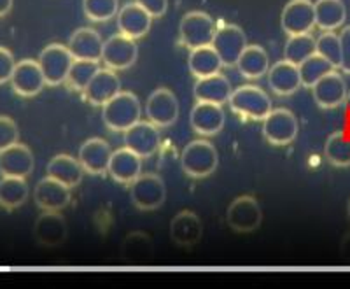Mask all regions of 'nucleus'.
Masks as SVG:
<instances>
[{"mask_svg": "<svg viewBox=\"0 0 350 289\" xmlns=\"http://www.w3.org/2000/svg\"><path fill=\"white\" fill-rule=\"evenodd\" d=\"M142 118V105L135 93L121 90L102 105V121L111 131H126Z\"/></svg>", "mask_w": 350, "mask_h": 289, "instance_id": "f257e3e1", "label": "nucleus"}, {"mask_svg": "<svg viewBox=\"0 0 350 289\" xmlns=\"http://www.w3.org/2000/svg\"><path fill=\"white\" fill-rule=\"evenodd\" d=\"M228 103H230L231 112L251 121H262L273 109L270 95L254 84H243L233 90Z\"/></svg>", "mask_w": 350, "mask_h": 289, "instance_id": "f03ea898", "label": "nucleus"}, {"mask_svg": "<svg viewBox=\"0 0 350 289\" xmlns=\"http://www.w3.org/2000/svg\"><path fill=\"white\" fill-rule=\"evenodd\" d=\"M219 166V155L214 144L205 137L187 144L180 153V168L193 179H203L214 174Z\"/></svg>", "mask_w": 350, "mask_h": 289, "instance_id": "7ed1b4c3", "label": "nucleus"}, {"mask_svg": "<svg viewBox=\"0 0 350 289\" xmlns=\"http://www.w3.org/2000/svg\"><path fill=\"white\" fill-rule=\"evenodd\" d=\"M261 130L265 140L271 146H289L298 137V118L295 116V112L286 108L271 109L267 118L262 119Z\"/></svg>", "mask_w": 350, "mask_h": 289, "instance_id": "20e7f679", "label": "nucleus"}, {"mask_svg": "<svg viewBox=\"0 0 350 289\" xmlns=\"http://www.w3.org/2000/svg\"><path fill=\"white\" fill-rule=\"evenodd\" d=\"M215 21L203 11H189L179 23V40L189 51L202 46H208L214 39Z\"/></svg>", "mask_w": 350, "mask_h": 289, "instance_id": "39448f33", "label": "nucleus"}, {"mask_svg": "<svg viewBox=\"0 0 350 289\" xmlns=\"http://www.w3.org/2000/svg\"><path fill=\"white\" fill-rule=\"evenodd\" d=\"M37 62L40 65L46 84L48 86H60L67 81L68 71L74 64V56L68 51L67 46L60 42H53L40 51Z\"/></svg>", "mask_w": 350, "mask_h": 289, "instance_id": "423d86ee", "label": "nucleus"}, {"mask_svg": "<svg viewBox=\"0 0 350 289\" xmlns=\"http://www.w3.org/2000/svg\"><path fill=\"white\" fill-rule=\"evenodd\" d=\"M262 221V210L252 194H240L228 205L226 223L237 234H251Z\"/></svg>", "mask_w": 350, "mask_h": 289, "instance_id": "0eeeda50", "label": "nucleus"}, {"mask_svg": "<svg viewBox=\"0 0 350 289\" xmlns=\"http://www.w3.org/2000/svg\"><path fill=\"white\" fill-rule=\"evenodd\" d=\"M167 186L156 174H140L130 184V200L139 210H156L165 203Z\"/></svg>", "mask_w": 350, "mask_h": 289, "instance_id": "6e6552de", "label": "nucleus"}, {"mask_svg": "<svg viewBox=\"0 0 350 289\" xmlns=\"http://www.w3.org/2000/svg\"><path fill=\"white\" fill-rule=\"evenodd\" d=\"M211 46L223 62V67L231 68L235 67L242 51L247 48V36L239 25L224 23L215 28Z\"/></svg>", "mask_w": 350, "mask_h": 289, "instance_id": "1a4fd4ad", "label": "nucleus"}, {"mask_svg": "<svg viewBox=\"0 0 350 289\" xmlns=\"http://www.w3.org/2000/svg\"><path fill=\"white\" fill-rule=\"evenodd\" d=\"M144 112L158 128H170L179 119V100L168 88H156L149 95Z\"/></svg>", "mask_w": 350, "mask_h": 289, "instance_id": "9d476101", "label": "nucleus"}, {"mask_svg": "<svg viewBox=\"0 0 350 289\" xmlns=\"http://www.w3.org/2000/svg\"><path fill=\"white\" fill-rule=\"evenodd\" d=\"M139 58V46L133 39L114 34L104 40V51H102V62L111 71H128Z\"/></svg>", "mask_w": 350, "mask_h": 289, "instance_id": "9b49d317", "label": "nucleus"}, {"mask_svg": "<svg viewBox=\"0 0 350 289\" xmlns=\"http://www.w3.org/2000/svg\"><path fill=\"white\" fill-rule=\"evenodd\" d=\"M12 91L21 99H32V97L39 95L42 88L46 86V79L40 71V65L37 60L25 58L16 62V67L11 75Z\"/></svg>", "mask_w": 350, "mask_h": 289, "instance_id": "f8f14e48", "label": "nucleus"}, {"mask_svg": "<svg viewBox=\"0 0 350 289\" xmlns=\"http://www.w3.org/2000/svg\"><path fill=\"white\" fill-rule=\"evenodd\" d=\"M280 27L287 36L310 34L315 28V9L312 0H289L280 14Z\"/></svg>", "mask_w": 350, "mask_h": 289, "instance_id": "ddd939ff", "label": "nucleus"}, {"mask_svg": "<svg viewBox=\"0 0 350 289\" xmlns=\"http://www.w3.org/2000/svg\"><path fill=\"white\" fill-rule=\"evenodd\" d=\"M123 134L124 147L133 151L142 160L151 158L158 153L159 144H161V135H159V128L152 125L149 119H146V121L140 119L139 123L130 127Z\"/></svg>", "mask_w": 350, "mask_h": 289, "instance_id": "4468645a", "label": "nucleus"}, {"mask_svg": "<svg viewBox=\"0 0 350 289\" xmlns=\"http://www.w3.org/2000/svg\"><path fill=\"white\" fill-rule=\"evenodd\" d=\"M189 125L200 137H214L226 125V112L217 103L196 102L189 112Z\"/></svg>", "mask_w": 350, "mask_h": 289, "instance_id": "2eb2a0df", "label": "nucleus"}, {"mask_svg": "<svg viewBox=\"0 0 350 289\" xmlns=\"http://www.w3.org/2000/svg\"><path fill=\"white\" fill-rule=\"evenodd\" d=\"M68 228L64 216L56 210H42L33 225V238L42 247H58L67 238Z\"/></svg>", "mask_w": 350, "mask_h": 289, "instance_id": "dca6fc26", "label": "nucleus"}, {"mask_svg": "<svg viewBox=\"0 0 350 289\" xmlns=\"http://www.w3.org/2000/svg\"><path fill=\"white\" fill-rule=\"evenodd\" d=\"M70 200V188L65 186L64 182L49 177V175L40 179L36 184V190H33V202L40 210L60 212V210L67 209Z\"/></svg>", "mask_w": 350, "mask_h": 289, "instance_id": "f3484780", "label": "nucleus"}, {"mask_svg": "<svg viewBox=\"0 0 350 289\" xmlns=\"http://www.w3.org/2000/svg\"><path fill=\"white\" fill-rule=\"evenodd\" d=\"M111 156V146L104 139H100V137L86 139L81 144L79 151H77V160H79L83 171L90 175L107 174Z\"/></svg>", "mask_w": 350, "mask_h": 289, "instance_id": "a211bd4d", "label": "nucleus"}, {"mask_svg": "<svg viewBox=\"0 0 350 289\" xmlns=\"http://www.w3.org/2000/svg\"><path fill=\"white\" fill-rule=\"evenodd\" d=\"M347 83L338 71H331L323 79L312 88V97L321 109H336L345 103L347 99Z\"/></svg>", "mask_w": 350, "mask_h": 289, "instance_id": "6ab92c4d", "label": "nucleus"}, {"mask_svg": "<svg viewBox=\"0 0 350 289\" xmlns=\"http://www.w3.org/2000/svg\"><path fill=\"white\" fill-rule=\"evenodd\" d=\"M121 91V79L118 72L111 71V68H100L93 79L88 83L84 88L83 97L88 103H92L95 108H102L114 95H118Z\"/></svg>", "mask_w": 350, "mask_h": 289, "instance_id": "aec40b11", "label": "nucleus"}, {"mask_svg": "<svg viewBox=\"0 0 350 289\" xmlns=\"http://www.w3.org/2000/svg\"><path fill=\"white\" fill-rule=\"evenodd\" d=\"M36 158L32 149L25 144H14L0 153V175L2 177H23L32 175Z\"/></svg>", "mask_w": 350, "mask_h": 289, "instance_id": "412c9836", "label": "nucleus"}, {"mask_svg": "<svg viewBox=\"0 0 350 289\" xmlns=\"http://www.w3.org/2000/svg\"><path fill=\"white\" fill-rule=\"evenodd\" d=\"M203 237V223L193 210H180L170 221V238L180 247L196 246Z\"/></svg>", "mask_w": 350, "mask_h": 289, "instance_id": "4be33fe9", "label": "nucleus"}, {"mask_svg": "<svg viewBox=\"0 0 350 289\" xmlns=\"http://www.w3.org/2000/svg\"><path fill=\"white\" fill-rule=\"evenodd\" d=\"M68 51L72 53L74 60H92V62H102V51H104V39L96 32L95 28L83 27L77 28L68 37Z\"/></svg>", "mask_w": 350, "mask_h": 289, "instance_id": "5701e85b", "label": "nucleus"}, {"mask_svg": "<svg viewBox=\"0 0 350 289\" xmlns=\"http://www.w3.org/2000/svg\"><path fill=\"white\" fill-rule=\"evenodd\" d=\"M268 86L277 97H291L301 88L298 65L291 64L287 60H280L268 68Z\"/></svg>", "mask_w": 350, "mask_h": 289, "instance_id": "b1692460", "label": "nucleus"}, {"mask_svg": "<svg viewBox=\"0 0 350 289\" xmlns=\"http://www.w3.org/2000/svg\"><path fill=\"white\" fill-rule=\"evenodd\" d=\"M116 18H118L120 34H123V36L130 37V39L133 40L142 39V37L148 36V32L151 30V14H148V12L144 11L137 2H128L123 8H120Z\"/></svg>", "mask_w": 350, "mask_h": 289, "instance_id": "393cba45", "label": "nucleus"}, {"mask_svg": "<svg viewBox=\"0 0 350 289\" xmlns=\"http://www.w3.org/2000/svg\"><path fill=\"white\" fill-rule=\"evenodd\" d=\"M107 174L118 184H131L142 174V158L128 147L112 151Z\"/></svg>", "mask_w": 350, "mask_h": 289, "instance_id": "a878e982", "label": "nucleus"}, {"mask_svg": "<svg viewBox=\"0 0 350 289\" xmlns=\"http://www.w3.org/2000/svg\"><path fill=\"white\" fill-rule=\"evenodd\" d=\"M231 93H233V88H231L230 79L224 74H221V72L208 75V77L196 79L195 86H193V97L196 99V102L224 105L230 100Z\"/></svg>", "mask_w": 350, "mask_h": 289, "instance_id": "bb28decb", "label": "nucleus"}, {"mask_svg": "<svg viewBox=\"0 0 350 289\" xmlns=\"http://www.w3.org/2000/svg\"><path fill=\"white\" fill-rule=\"evenodd\" d=\"M46 175L64 182L65 186H68L72 190V188H76L81 184L84 171L83 166H81L79 160L62 153V155H56L49 160L48 166H46Z\"/></svg>", "mask_w": 350, "mask_h": 289, "instance_id": "cd10ccee", "label": "nucleus"}, {"mask_svg": "<svg viewBox=\"0 0 350 289\" xmlns=\"http://www.w3.org/2000/svg\"><path fill=\"white\" fill-rule=\"evenodd\" d=\"M235 67L245 79H261L262 75L268 74L270 58H268V53L265 51L262 46L247 44V48L242 51Z\"/></svg>", "mask_w": 350, "mask_h": 289, "instance_id": "c85d7f7f", "label": "nucleus"}, {"mask_svg": "<svg viewBox=\"0 0 350 289\" xmlns=\"http://www.w3.org/2000/svg\"><path fill=\"white\" fill-rule=\"evenodd\" d=\"M121 257L126 263H148L154 256V244L152 238L144 231H131L121 242Z\"/></svg>", "mask_w": 350, "mask_h": 289, "instance_id": "c756f323", "label": "nucleus"}, {"mask_svg": "<svg viewBox=\"0 0 350 289\" xmlns=\"http://www.w3.org/2000/svg\"><path fill=\"white\" fill-rule=\"evenodd\" d=\"M315 9V27L323 32H334L342 28L347 20V8L343 0H317Z\"/></svg>", "mask_w": 350, "mask_h": 289, "instance_id": "7c9ffc66", "label": "nucleus"}, {"mask_svg": "<svg viewBox=\"0 0 350 289\" xmlns=\"http://www.w3.org/2000/svg\"><path fill=\"white\" fill-rule=\"evenodd\" d=\"M187 67H189V72L195 75L196 79H202V77H208V75L221 72L223 62H221L219 55L215 53V49L208 44V46H202V48L189 51Z\"/></svg>", "mask_w": 350, "mask_h": 289, "instance_id": "2f4dec72", "label": "nucleus"}, {"mask_svg": "<svg viewBox=\"0 0 350 289\" xmlns=\"http://www.w3.org/2000/svg\"><path fill=\"white\" fill-rule=\"evenodd\" d=\"M30 197L27 179L23 177H2L0 179V207L5 210H16Z\"/></svg>", "mask_w": 350, "mask_h": 289, "instance_id": "473e14b6", "label": "nucleus"}, {"mask_svg": "<svg viewBox=\"0 0 350 289\" xmlns=\"http://www.w3.org/2000/svg\"><path fill=\"white\" fill-rule=\"evenodd\" d=\"M315 42H317V39L312 36V32L289 36L286 46H284V60L295 65L303 64L306 58L315 55Z\"/></svg>", "mask_w": 350, "mask_h": 289, "instance_id": "72a5a7b5", "label": "nucleus"}, {"mask_svg": "<svg viewBox=\"0 0 350 289\" xmlns=\"http://www.w3.org/2000/svg\"><path fill=\"white\" fill-rule=\"evenodd\" d=\"M324 156L331 165L338 168L350 166V137L343 131H334L324 144Z\"/></svg>", "mask_w": 350, "mask_h": 289, "instance_id": "f704fd0d", "label": "nucleus"}, {"mask_svg": "<svg viewBox=\"0 0 350 289\" xmlns=\"http://www.w3.org/2000/svg\"><path fill=\"white\" fill-rule=\"evenodd\" d=\"M298 68L299 77H301V86L310 88V90L319 83V81L323 79L324 75L329 74L331 71H336L326 58H323V56L317 55V53L312 55L310 58H306L303 64H299Z\"/></svg>", "mask_w": 350, "mask_h": 289, "instance_id": "c9c22d12", "label": "nucleus"}, {"mask_svg": "<svg viewBox=\"0 0 350 289\" xmlns=\"http://www.w3.org/2000/svg\"><path fill=\"white\" fill-rule=\"evenodd\" d=\"M100 71L98 62H92V60H74L70 71L67 75V84L72 91H79L83 93L84 88L88 86V83L93 79V75Z\"/></svg>", "mask_w": 350, "mask_h": 289, "instance_id": "e433bc0d", "label": "nucleus"}, {"mask_svg": "<svg viewBox=\"0 0 350 289\" xmlns=\"http://www.w3.org/2000/svg\"><path fill=\"white\" fill-rule=\"evenodd\" d=\"M83 11L88 20L104 23L120 11V0H83Z\"/></svg>", "mask_w": 350, "mask_h": 289, "instance_id": "4c0bfd02", "label": "nucleus"}, {"mask_svg": "<svg viewBox=\"0 0 350 289\" xmlns=\"http://www.w3.org/2000/svg\"><path fill=\"white\" fill-rule=\"evenodd\" d=\"M315 53L326 58L336 71L342 65V49H340V37L336 32H323L315 42Z\"/></svg>", "mask_w": 350, "mask_h": 289, "instance_id": "58836bf2", "label": "nucleus"}, {"mask_svg": "<svg viewBox=\"0 0 350 289\" xmlns=\"http://www.w3.org/2000/svg\"><path fill=\"white\" fill-rule=\"evenodd\" d=\"M18 140H20V130L16 121L9 116L0 114V153L18 144Z\"/></svg>", "mask_w": 350, "mask_h": 289, "instance_id": "ea45409f", "label": "nucleus"}, {"mask_svg": "<svg viewBox=\"0 0 350 289\" xmlns=\"http://www.w3.org/2000/svg\"><path fill=\"white\" fill-rule=\"evenodd\" d=\"M14 67H16V62H14L11 49L0 46V84H5L11 81Z\"/></svg>", "mask_w": 350, "mask_h": 289, "instance_id": "a19ab883", "label": "nucleus"}, {"mask_svg": "<svg viewBox=\"0 0 350 289\" xmlns=\"http://www.w3.org/2000/svg\"><path fill=\"white\" fill-rule=\"evenodd\" d=\"M340 37V49H342V65L340 71L350 74V25L342 28V32L338 34Z\"/></svg>", "mask_w": 350, "mask_h": 289, "instance_id": "79ce46f5", "label": "nucleus"}, {"mask_svg": "<svg viewBox=\"0 0 350 289\" xmlns=\"http://www.w3.org/2000/svg\"><path fill=\"white\" fill-rule=\"evenodd\" d=\"M135 2L148 14H151L152 20L165 16L168 11V0H135Z\"/></svg>", "mask_w": 350, "mask_h": 289, "instance_id": "37998d69", "label": "nucleus"}, {"mask_svg": "<svg viewBox=\"0 0 350 289\" xmlns=\"http://www.w3.org/2000/svg\"><path fill=\"white\" fill-rule=\"evenodd\" d=\"M340 253L345 257L347 262H350V234H347L342 240V246H340Z\"/></svg>", "mask_w": 350, "mask_h": 289, "instance_id": "c03bdc74", "label": "nucleus"}, {"mask_svg": "<svg viewBox=\"0 0 350 289\" xmlns=\"http://www.w3.org/2000/svg\"><path fill=\"white\" fill-rule=\"evenodd\" d=\"M12 2L14 0H0V18L8 16L12 9Z\"/></svg>", "mask_w": 350, "mask_h": 289, "instance_id": "a18cd8bd", "label": "nucleus"}, {"mask_svg": "<svg viewBox=\"0 0 350 289\" xmlns=\"http://www.w3.org/2000/svg\"><path fill=\"white\" fill-rule=\"evenodd\" d=\"M345 108H347V111H349V114H350V91H349V93H347V99H345Z\"/></svg>", "mask_w": 350, "mask_h": 289, "instance_id": "49530a36", "label": "nucleus"}, {"mask_svg": "<svg viewBox=\"0 0 350 289\" xmlns=\"http://www.w3.org/2000/svg\"><path fill=\"white\" fill-rule=\"evenodd\" d=\"M347 216H349V219H350V200H349V203H347Z\"/></svg>", "mask_w": 350, "mask_h": 289, "instance_id": "de8ad7c7", "label": "nucleus"}]
</instances>
